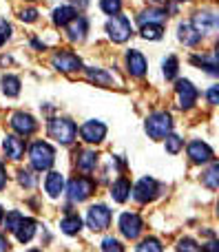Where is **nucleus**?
Returning a JSON list of instances; mask_svg holds the SVG:
<instances>
[{"label":"nucleus","mask_w":219,"mask_h":252,"mask_svg":"<svg viewBox=\"0 0 219 252\" xmlns=\"http://www.w3.org/2000/svg\"><path fill=\"white\" fill-rule=\"evenodd\" d=\"M11 128L20 135H31V133H35L38 124H35V120L29 113H16L11 118Z\"/></svg>","instance_id":"nucleus-15"},{"label":"nucleus","mask_w":219,"mask_h":252,"mask_svg":"<svg viewBox=\"0 0 219 252\" xmlns=\"http://www.w3.org/2000/svg\"><path fill=\"white\" fill-rule=\"evenodd\" d=\"M177 95H180V106L182 109H190L197 102V89L193 87L190 80H180L177 82Z\"/></svg>","instance_id":"nucleus-12"},{"label":"nucleus","mask_w":219,"mask_h":252,"mask_svg":"<svg viewBox=\"0 0 219 252\" xmlns=\"http://www.w3.org/2000/svg\"><path fill=\"white\" fill-rule=\"evenodd\" d=\"M2 146H4L7 157L9 159H13V161H18L22 155H25V142H22L20 137H16V135H7L4 142H2Z\"/></svg>","instance_id":"nucleus-17"},{"label":"nucleus","mask_w":219,"mask_h":252,"mask_svg":"<svg viewBox=\"0 0 219 252\" xmlns=\"http://www.w3.org/2000/svg\"><path fill=\"white\" fill-rule=\"evenodd\" d=\"M164 146H166V153H171V155H177V153L182 151V146H184V139H182L180 135H171V133H168Z\"/></svg>","instance_id":"nucleus-30"},{"label":"nucleus","mask_w":219,"mask_h":252,"mask_svg":"<svg viewBox=\"0 0 219 252\" xmlns=\"http://www.w3.org/2000/svg\"><path fill=\"white\" fill-rule=\"evenodd\" d=\"M162 244H159L155 237H149V239H144L140 246H137V252H162Z\"/></svg>","instance_id":"nucleus-32"},{"label":"nucleus","mask_w":219,"mask_h":252,"mask_svg":"<svg viewBox=\"0 0 219 252\" xmlns=\"http://www.w3.org/2000/svg\"><path fill=\"white\" fill-rule=\"evenodd\" d=\"M35 18H38V11H35V9H27V11L20 13V20H25V22H35Z\"/></svg>","instance_id":"nucleus-40"},{"label":"nucleus","mask_w":219,"mask_h":252,"mask_svg":"<svg viewBox=\"0 0 219 252\" xmlns=\"http://www.w3.org/2000/svg\"><path fill=\"white\" fill-rule=\"evenodd\" d=\"M180 2H186V0H180Z\"/></svg>","instance_id":"nucleus-49"},{"label":"nucleus","mask_w":219,"mask_h":252,"mask_svg":"<svg viewBox=\"0 0 219 252\" xmlns=\"http://www.w3.org/2000/svg\"><path fill=\"white\" fill-rule=\"evenodd\" d=\"M78 16V11H75L73 7H58L56 11H53V22L60 27H64L69 20H73V18Z\"/></svg>","instance_id":"nucleus-25"},{"label":"nucleus","mask_w":219,"mask_h":252,"mask_svg":"<svg viewBox=\"0 0 219 252\" xmlns=\"http://www.w3.org/2000/svg\"><path fill=\"white\" fill-rule=\"evenodd\" d=\"M7 186V173H4V166H2V161H0V190Z\"/></svg>","instance_id":"nucleus-43"},{"label":"nucleus","mask_w":219,"mask_h":252,"mask_svg":"<svg viewBox=\"0 0 219 252\" xmlns=\"http://www.w3.org/2000/svg\"><path fill=\"white\" fill-rule=\"evenodd\" d=\"M102 252H122V244L118 239H113V237H106L102 241Z\"/></svg>","instance_id":"nucleus-35"},{"label":"nucleus","mask_w":219,"mask_h":252,"mask_svg":"<svg viewBox=\"0 0 219 252\" xmlns=\"http://www.w3.org/2000/svg\"><path fill=\"white\" fill-rule=\"evenodd\" d=\"M217 95H219V87H213L208 91V104L211 106H217Z\"/></svg>","instance_id":"nucleus-41"},{"label":"nucleus","mask_w":219,"mask_h":252,"mask_svg":"<svg viewBox=\"0 0 219 252\" xmlns=\"http://www.w3.org/2000/svg\"><path fill=\"white\" fill-rule=\"evenodd\" d=\"M80 135H82V139L89 144H100L102 139L106 137V126L102 122H97V120H89V122L82 124Z\"/></svg>","instance_id":"nucleus-8"},{"label":"nucleus","mask_w":219,"mask_h":252,"mask_svg":"<svg viewBox=\"0 0 219 252\" xmlns=\"http://www.w3.org/2000/svg\"><path fill=\"white\" fill-rule=\"evenodd\" d=\"M31 252H40V250H31Z\"/></svg>","instance_id":"nucleus-47"},{"label":"nucleus","mask_w":219,"mask_h":252,"mask_svg":"<svg viewBox=\"0 0 219 252\" xmlns=\"http://www.w3.org/2000/svg\"><path fill=\"white\" fill-rule=\"evenodd\" d=\"M9 250V244H7V239H4L2 235H0V252H7Z\"/></svg>","instance_id":"nucleus-44"},{"label":"nucleus","mask_w":219,"mask_h":252,"mask_svg":"<svg viewBox=\"0 0 219 252\" xmlns=\"http://www.w3.org/2000/svg\"><path fill=\"white\" fill-rule=\"evenodd\" d=\"M106 33H109V38L113 40V42H126V40L131 38V33H133L128 18L120 16V13L111 16V20L106 22Z\"/></svg>","instance_id":"nucleus-4"},{"label":"nucleus","mask_w":219,"mask_h":252,"mask_svg":"<svg viewBox=\"0 0 219 252\" xmlns=\"http://www.w3.org/2000/svg\"><path fill=\"white\" fill-rule=\"evenodd\" d=\"M202 252H219V244L217 241H211V244L202 246Z\"/></svg>","instance_id":"nucleus-42"},{"label":"nucleus","mask_w":219,"mask_h":252,"mask_svg":"<svg viewBox=\"0 0 219 252\" xmlns=\"http://www.w3.org/2000/svg\"><path fill=\"white\" fill-rule=\"evenodd\" d=\"M142 219L140 215L135 213H124L122 217H120V230H122V235L126 237V239H137V235L142 232Z\"/></svg>","instance_id":"nucleus-9"},{"label":"nucleus","mask_w":219,"mask_h":252,"mask_svg":"<svg viewBox=\"0 0 219 252\" xmlns=\"http://www.w3.org/2000/svg\"><path fill=\"white\" fill-rule=\"evenodd\" d=\"M75 133H78L75 124L66 118H53L51 122H49V135H51L58 144H64V146L71 144L75 139Z\"/></svg>","instance_id":"nucleus-2"},{"label":"nucleus","mask_w":219,"mask_h":252,"mask_svg":"<svg viewBox=\"0 0 219 252\" xmlns=\"http://www.w3.org/2000/svg\"><path fill=\"white\" fill-rule=\"evenodd\" d=\"M190 60H193V64H199L202 69H206L208 73L217 75V56L215 53H208V56H193Z\"/></svg>","instance_id":"nucleus-23"},{"label":"nucleus","mask_w":219,"mask_h":252,"mask_svg":"<svg viewBox=\"0 0 219 252\" xmlns=\"http://www.w3.org/2000/svg\"><path fill=\"white\" fill-rule=\"evenodd\" d=\"M53 66L58 71H64V73H71V71H80L82 69V60H80L75 53L71 51H60L53 56Z\"/></svg>","instance_id":"nucleus-10"},{"label":"nucleus","mask_w":219,"mask_h":252,"mask_svg":"<svg viewBox=\"0 0 219 252\" xmlns=\"http://www.w3.org/2000/svg\"><path fill=\"white\" fill-rule=\"evenodd\" d=\"M13 235L18 237V241H20V244H27V241H31V239H33V235H35V221H33V219L22 217L20 226L16 228V232H13Z\"/></svg>","instance_id":"nucleus-19"},{"label":"nucleus","mask_w":219,"mask_h":252,"mask_svg":"<svg viewBox=\"0 0 219 252\" xmlns=\"http://www.w3.org/2000/svg\"><path fill=\"white\" fill-rule=\"evenodd\" d=\"M22 217H25V215H20L18 210H11V213L7 215V219H4V226H7V230L9 232H16V228L20 226Z\"/></svg>","instance_id":"nucleus-34"},{"label":"nucleus","mask_w":219,"mask_h":252,"mask_svg":"<svg viewBox=\"0 0 219 252\" xmlns=\"http://www.w3.org/2000/svg\"><path fill=\"white\" fill-rule=\"evenodd\" d=\"M193 29L199 35L204 33H213L217 29V16L213 11H197L193 16Z\"/></svg>","instance_id":"nucleus-11"},{"label":"nucleus","mask_w":219,"mask_h":252,"mask_svg":"<svg viewBox=\"0 0 219 252\" xmlns=\"http://www.w3.org/2000/svg\"><path fill=\"white\" fill-rule=\"evenodd\" d=\"M18 182H20V186H25V188L35 186V177L31 175V170H20V173H18Z\"/></svg>","instance_id":"nucleus-37"},{"label":"nucleus","mask_w":219,"mask_h":252,"mask_svg":"<svg viewBox=\"0 0 219 252\" xmlns=\"http://www.w3.org/2000/svg\"><path fill=\"white\" fill-rule=\"evenodd\" d=\"M2 93L7 97H16L20 93V80L16 75H4L2 78Z\"/></svg>","instance_id":"nucleus-26"},{"label":"nucleus","mask_w":219,"mask_h":252,"mask_svg":"<svg viewBox=\"0 0 219 252\" xmlns=\"http://www.w3.org/2000/svg\"><path fill=\"white\" fill-rule=\"evenodd\" d=\"M97 164V155L93 151H82L78 157V168L82 170V173H91L93 168H95Z\"/></svg>","instance_id":"nucleus-24"},{"label":"nucleus","mask_w":219,"mask_h":252,"mask_svg":"<svg viewBox=\"0 0 219 252\" xmlns=\"http://www.w3.org/2000/svg\"><path fill=\"white\" fill-rule=\"evenodd\" d=\"M202 182H204V186H206V188L215 190V188L219 186V164H213L211 168H208L206 173H204Z\"/></svg>","instance_id":"nucleus-28"},{"label":"nucleus","mask_w":219,"mask_h":252,"mask_svg":"<svg viewBox=\"0 0 219 252\" xmlns=\"http://www.w3.org/2000/svg\"><path fill=\"white\" fill-rule=\"evenodd\" d=\"M164 18H166V11H164V9H146L137 20H140V25H153V22H162Z\"/></svg>","instance_id":"nucleus-27"},{"label":"nucleus","mask_w":219,"mask_h":252,"mask_svg":"<svg viewBox=\"0 0 219 252\" xmlns=\"http://www.w3.org/2000/svg\"><path fill=\"white\" fill-rule=\"evenodd\" d=\"M44 188H47L49 197L58 199V197L62 195V190H64V175H62V173H56V170H51V173L47 175V182H44Z\"/></svg>","instance_id":"nucleus-18"},{"label":"nucleus","mask_w":219,"mask_h":252,"mask_svg":"<svg viewBox=\"0 0 219 252\" xmlns=\"http://www.w3.org/2000/svg\"><path fill=\"white\" fill-rule=\"evenodd\" d=\"M66 35H69V40H73V42H82L84 35H87V29H89V20L84 16H75L73 20L66 22Z\"/></svg>","instance_id":"nucleus-13"},{"label":"nucleus","mask_w":219,"mask_h":252,"mask_svg":"<svg viewBox=\"0 0 219 252\" xmlns=\"http://www.w3.org/2000/svg\"><path fill=\"white\" fill-rule=\"evenodd\" d=\"M60 228L64 235H78V232L82 230V219H80L78 215H66L60 221Z\"/></svg>","instance_id":"nucleus-22"},{"label":"nucleus","mask_w":219,"mask_h":252,"mask_svg":"<svg viewBox=\"0 0 219 252\" xmlns=\"http://www.w3.org/2000/svg\"><path fill=\"white\" fill-rule=\"evenodd\" d=\"M155 2H162V0H155Z\"/></svg>","instance_id":"nucleus-48"},{"label":"nucleus","mask_w":219,"mask_h":252,"mask_svg":"<svg viewBox=\"0 0 219 252\" xmlns=\"http://www.w3.org/2000/svg\"><path fill=\"white\" fill-rule=\"evenodd\" d=\"M164 33V27L159 22H153V25H142V38L144 40H159Z\"/></svg>","instance_id":"nucleus-29"},{"label":"nucleus","mask_w":219,"mask_h":252,"mask_svg":"<svg viewBox=\"0 0 219 252\" xmlns=\"http://www.w3.org/2000/svg\"><path fill=\"white\" fill-rule=\"evenodd\" d=\"M0 221H2V208H0Z\"/></svg>","instance_id":"nucleus-46"},{"label":"nucleus","mask_w":219,"mask_h":252,"mask_svg":"<svg viewBox=\"0 0 219 252\" xmlns=\"http://www.w3.org/2000/svg\"><path fill=\"white\" fill-rule=\"evenodd\" d=\"M29 159L35 170H49L56 161V151L47 142H35L29 151Z\"/></svg>","instance_id":"nucleus-1"},{"label":"nucleus","mask_w":219,"mask_h":252,"mask_svg":"<svg viewBox=\"0 0 219 252\" xmlns=\"http://www.w3.org/2000/svg\"><path fill=\"white\" fill-rule=\"evenodd\" d=\"M128 195H131V184H128V179L120 177L118 182L113 184V188H111V197H113L118 204H124V201L128 199Z\"/></svg>","instance_id":"nucleus-20"},{"label":"nucleus","mask_w":219,"mask_h":252,"mask_svg":"<svg viewBox=\"0 0 219 252\" xmlns=\"http://www.w3.org/2000/svg\"><path fill=\"white\" fill-rule=\"evenodd\" d=\"M177 250H180V252H202V248H199L193 239H188V237H186V239H182L180 244H177Z\"/></svg>","instance_id":"nucleus-38"},{"label":"nucleus","mask_w":219,"mask_h":252,"mask_svg":"<svg viewBox=\"0 0 219 252\" xmlns=\"http://www.w3.org/2000/svg\"><path fill=\"white\" fill-rule=\"evenodd\" d=\"M177 31H180L177 38H180L184 44H188V47H195V44H199V40H202V35L193 29V25H180Z\"/></svg>","instance_id":"nucleus-21"},{"label":"nucleus","mask_w":219,"mask_h":252,"mask_svg":"<svg viewBox=\"0 0 219 252\" xmlns=\"http://www.w3.org/2000/svg\"><path fill=\"white\" fill-rule=\"evenodd\" d=\"M171 130H173V120L168 113L159 111V113L149 115V120H146V133H149L151 139H164Z\"/></svg>","instance_id":"nucleus-3"},{"label":"nucleus","mask_w":219,"mask_h":252,"mask_svg":"<svg viewBox=\"0 0 219 252\" xmlns=\"http://www.w3.org/2000/svg\"><path fill=\"white\" fill-rule=\"evenodd\" d=\"M157 192H159L157 182L151 179V177L140 179V182L135 184V188H133V197H135L140 204H149V201H153L155 197H157Z\"/></svg>","instance_id":"nucleus-7"},{"label":"nucleus","mask_w":219,"mask_h":252,"mask_svg":"<svg viewBox=\"0 0 219 252\" xmlns=\"http://www.w3.org/2000/svg\"><path fill=\"white\" fill-rule=\"evenodd\" d=\"M87 223L91 230L100 232V230H106L111 223V210L106 208V206L97 204V206H91L87 213Z\"/></svg>","instance_id":"nucleus-6"},{"label":"nucleus","mask_w":219,"mask_h":252,"mask_svg":"<svg viewBox=\"0 0 219 252\" xmlns=\"http://www.w3.org/2000/svg\"><path fill=\"white\" fill-rule=\"evenodd\" d=\"M100 9L104 13H109V16H115V13L122 11V0H102Z\"/></svg>","instance_id":"nucleus-33"},{"label":"nucleus","mask_w":219,"mask_h":252,"mask_svg":"<svg viewBox=\"0 0 219 252\" xmlns=\"http://www.w3.org/2000/svg\"><path fill=\"white\" fill-rule=\"evenodd\" d=\"M177 66H180V62H177L175 56H168L166 60H164V78L166 80H173L177 75Z\"/></svg>","instance_id":"nucleus-31"},{"label":"nucleus","mask_w":219,"mask_h":252,"mask_svg":"<svg viewBox=\"0 0 219 252\" xmlns=\"http://www.w3.org/2000/svg\"><path fill=\"white\" fill-rule=\"evenodd\" d=\"M66 192H69V199L71 201H84L89 199V197L95 192V182H93L91 177H73L69 182V188H66Z\"/></svg>","instance_id":"nucleus-5"},{"label":"nucleus","mask_w":219,"mask_h":252,"mask_svg":"<svg viewBox=\"0 0 219 252\" xmlns=\"http://www.w3.org/2000/svg\"><path fill=\"white\" fill-rule=\"evenodd\" d=\"M9 33H11V27H9L4 20H0V47H2L4 40L9 38Z\"/></svg>","instance_id":"nucleus-39"},{"label":"nucleus","mask_w":219,"mask_h":252,"mask_svg":"<svg viewBox=\"0 0 219 252\" xmlns=\"http://www.w3.org/2000/svg\"><path fill=\"white\" fill-rule=\"evenodd\" d=\"M73 4H78L80 9H84V7H89V0H71Z\"/></svg>","instance_id":"nucleus-45"},{"label":"nucleus","mask_w":219,"mask_h":252,"mask_svg":"<svg viewBox=\"0 0 219 252\" xmlns=\"http://www.w3.org/2000/svg\"><path fill=\"white\" fill-rule=\"evenodd\" d=\"M188 157L195 164H206V161H213V148L208 144L195 139V142L188 144Z\"/></svg>","instance_id":"nucleus-14"},{"label":"nucleus","mask_w":219,"mask_h":252,"mask_svg":"<svg viewBox=\"0 0 219 252\" xmlns=\"http://www.w3.org/2000/svg\"><path fill=\"white\" fill-rule=\"evenodd\" d=\"M87 73H89V78H91L93 82H100V84H111V80H113L109 73H104V71H93V69H89Z\"/></svg>","instance_id":"nucleus-36"},{"label":"nucleus","mask_w":219,"mask_h":252,"mask_svg":"<svg viewBox=\"0 0 219 252\" xmlns=\"http://www.w3.org/2000/svg\"><path fill=\"white\" fill-rule=\"evenodd\" d=\"M126 64H128V73L135 75V78H142V75L146 73V58L142 56L137 49H133V51H128L126 56Z\"/></svg>","instance_id":"nucleus-16"}]
</instances>
